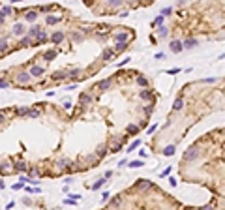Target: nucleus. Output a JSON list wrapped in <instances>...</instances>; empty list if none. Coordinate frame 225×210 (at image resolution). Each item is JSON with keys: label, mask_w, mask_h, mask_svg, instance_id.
I'll use <instances>...</instances> for the list:
<instances>
[{"label": "nucleus", "mask_w": 225, "mask_h": 210, "mask_svg": "<svg viewBox=\"0 0 225 210\" xmlns=\"http://www.w3.org/2000/svg\"><path fill=\"white\" fill-rule=\"evenodd\" d=\"M73 39H75V41H81V34L75 32V34H73Z\"/></svg>", "instance_id": "obj_44"}, {"label": "nucleus", "mask_w": 225, "mask_h": 210, "mask_svg": "<svg viewBox=\"0 0 225 210\" xmlns=\"http://www.w3.org/2000/svg\"><path fill=\"white\" fill-rule=\"evenodd\" d=\"M39 32H41V28H39V27H32V28H30V32H28V38H30V39H32V38H38V34H39Z\"/></svg>", "instance_id": "obj_13"}, {"label": "nucleus", "mask_w": 225, "mask_h": 210, "mask_svg": "<svg viewBox=\"0 0 225 210\" xmlns=\"http://www.w3.org/2000/svg\"><path fill=\"white\" fill-rule=\"evenodd\" d=\"M137 131H139V128H137V126H133V124H131V126H128V133H129V135H135Z\"/></svg>", "instance_id": "obj_28"}, {"label": "nucleus", "mask_w": 225, "mask_h": 210, "mask_svg": "<svg viewBox=\"0 0 225 210\" xmlns=\"http://www.w3.org/2000/svg\"><path fill=\"white\" fill-rule=\"evenodd\" d=\"M4 188V182H0V190H2Z\"/></svg>", "instance_id": "obj_49"}, {"label": "nucleus", "mask_w": 225, "mask_h": 210, "mask_svg": "<svg viewBox=\"0 0 225 210\" xmlns=\"http://www.w3.org/2000/svg\"><path fill=\"white\" fill-rule=\"evenodd\" d=\"M0 88H8V81H2V79H0Z\"/></svg>", "instance_id": "obj_42"}, {"label": "nucleus", "mask_w": 225, "mask_h": 210, "mask_svg": "<svg viewBox=\"0 0 225 210\" xmlns=\"http://www.w3.org/2000/svg\"><path fill=\"white\" fill-rule=\"evenodd\" d=\"M79 101H81V105H88L90 101H92V98H90L88 94H81L79 96Z\"/></svg>", "instance_id": "obj_12"}, {"label": "nucleus", "mask_w": 225, "mask_h": 210, "mask_svg": "<svg viewBox=\"0 0 225 210\" xmlns=\"http://www.w3.org/2000/svg\"><path fill=\"white\" fill-rule=\"evenodd\" d=\"M182 45H184V47H188V49H190V47H195V45H197V39L190 38V39H186V41H184Z\"/></svg>", "instance_id": "obj_20"}, {"label": "nucleus", "mask_w": 225, "mask_h": 210, "mask_svg": "<svg viewBox=\"0 0 225 210\" xmlns=\"http://www.w3.org/2000/svg\"><path fill=\"white\" fill-rule=\"evenodd\" d=\"M105 154H107V148H105V146H101V148H100V152H98V156H100V158H103Z\"/></svg>", "instance_id": "obj_37"}, {"label": "nucleus", "mask_w": 225, "mask_h": 210, "mask_svg": "<svg viewBox=\"0 0 225 210\" xmlns=\"http://www.w3.org/2000/svg\"><path fill=\"white\" fill-rule=\"evenodd\" d=\"M55 56H56V51H47V53H45V55H43V58H45V60H47V62H49V60H53Z\"/></svg>", "instance_id": "obj_22"}, {"label": "nucleus", "mask_w": 225, "mask_h": 210, "mask_svg": "<svg viewBox=\"0 0 225 210\" xmlns=\"http://www.w3.org/2000/svg\"><path fill=\"white\" fill-rule=\"evenodd\" d=\"M160 36H162V38H163V36H167V28H165V27H162V28H160Z\"/></svg>", "instance_id": "obj_40"}, {"label": "nucleus", "mask_w": 225, "mask_h": 210, "mask_svg": "<svg viewBox=\"0 0 225 210\" xmlns=\"http://www.w3.org/2000/svg\"><path fill=\"white\" fill-rule=\"evenodd\" d=\"M137 83H139L141 86H146V84H148V81H146L145 77H139V79H137Z\"/></svg>", "instance_id": "obj_35"}, {"label": "nucleus", "mask_w": 225, "mask_h": 210, "mask_svg": "<svg viewBox=\"0 0 225 210\" xmlns=\"http://www.w3.org/2000/svg\"><path fill=\"white\" fill-rule=\"evenodd\" d=\"M8 47H10V41H8V38H2L0 39V51H8Z\"/></svg>", "instance_id": "obj_14"}, {"label": "nucleus", "mask_w": 225, "mask_h": 210, "mask_svg": "<svg viewBox=\"0 0 225 210\" xmlns=\"http://www.w3.org/2000/svg\"><path fill=\"white\" fill-rule=\"evenodd\" d=\"M56 165H58V167H66V165H70V159H66V158H60V159L56 161Z\"/></svg>", "instance_id": "obj_23"}, {"label": "nucleus", "mask_w": 225, "mask_h": 210, "mask_svg": "<svg viewBox=\"0 0 225 210\" xmlns=\"http://www.w3.org/2000/svg\"><path fill=\"white\" fill-rule=\"evenodd\" d=\"M162 23H163V17H162V15H158V17L154 19V27H160Z\"/></svg>", "instance_id": "obj_32"}, {"label": "nucleus", "mask_w": 225, "mask_h": 210, "mask_svg": "<svg viewBox=\"0 0 225 210\" xmlns=\"http://www.w3.org/2000/svg\"><path fill=\"white\" fill-rule=\"evenodd\" d=\"M115 39H117L118 43H126V41L129 39V34H128V32H118V34H115Z\"/></svg>", "instance_id": "obj_4"}, {"label": "nucleus", "mask_w": 225, "mask_h": 210, "mask_svg": "<svg viewBox=\"0 0 225 210\" xmlns=\"http://www.w3.org/2000/svg\"><path fill=\"white\" fill-rule=\"evenodd\" d=\"M137 188L139 190H148V188H152V182L150 180H137Z\"/></svg>", "instance_id": "obj_5"}, {"label": "nucleus", "mask_w": 225, "mask_h": 210, "mask_svg": "<svg viewBox=\"0 0 225 210\" xmlns=\"http://www.w3.org/2000/svg\"><path fill=\"white\" fill-rule=\"evenodd\" d=\"M0 173H11V163L10 161L2 163V165H0Z\"/></svg>", "instance_id": "obj_18"}, {"label": "nucleus", "mask_w": 225, "mask_h": 210, "mask_svg": "<svg viewBox=\"0 0 225 210\" xmlns=\"http://www.w3.org/2000/svg\"><path fill=\"white\" fill-rule=\"evenodd\" d=\"M4 120H6V118H4V113H0V124H2Z\"/></svg>", "instance_id": "obj_47"}, {"label": "nucleus", "mask_w": 225, "mask_h": 210, "mask_svg": "<svg viewBox=\"0 0 225 210\" xmlns=\"http://www.w3.org/2000/svg\"><path fill=\"white\" fill-rule=\"evenodd\" d=\"M163 154H165V156H173V154H174V146H165Z\"/></svg>", "instance_id": "obj_29"}, {"label": "nucleus", "mask_w": 225, "mask_h": 210, "mask_svg": "<svg viewBox=\"0 0 225 210\" xmlns=\"http://www.w3.org/2000/svg\"><path fill=\"white\" fill-rule=\"evenodd\" d=\"M128 62H129V58H124L122 62H118V66H124V64H128Z\"/></svg>", "instance_id": "obj_46"}, {"label": "nucleus", "mask_w": 225, "mask_h": 210, "mask_svg": "<svg viewBox=\"0 0 225 210\" xmlns=\"http://www.w3.org/2000/svg\"><path fill=\"white\" fill-rule=\"evenodd\" d=\"M178 72H180L178 68H174V69H167V73H169V75H174V73H178Z\"/></svg>", "instance_id": "obj_38"}, {"label": "nucleus", "mask_w": 225, "mask_h": 210, "mask_svg": "<svg viewBox=\"0 0 225 210\" xmlns=\"http://www.w3.org/2000/svg\"><path fill=\"white\" fill-rule=\"evenodd\" d=\"M182 107H184V100H182V98H176L174 103H173V109H174V111H180Z\"/></svg>", "instance_id": "obj_10"}, {"label": "nucleus", "mask_w": 225, "mask_h": 210, "mask_svg": "<svg viewBox=\"0 0 225 210\" xmlns=\"http://www.w3.org/2000/svg\"><path fill=\"white\" fill-rule=\"evenodd\" d=\"M126 47H128V43H118L117 45V51H124Z\"/></svg>", "instance_id": "obj_36"}, {"label": "nucleus", "mask_w": 225, "mask_h": 210, "mask_svg": "<svg viewBox=\"0 0 225 210\" xmlns=\"http://www.w3.org/2000/svg\"><path fill=\"white\" fill-rule=\"evenodd\" d=\"M22 32H25V27H22L21 23H17V25L13 27V34H15V36H21Z\"/></svg>", "instance_id": "obj_15"}, {"label": "nucleus", "mask_w": 225, "mask_h": 210, "mask_svg": "<svg viewBox=\"0 0 225 210\" xmlns=\"http://www.w3.org/2000/svg\"><path fill=\"white\" fill-rule=\"evenodd\" d=\"M152 111H154V105H148V107H146V114H150Z\"/></svg>", "instance_id": "obj_45"}, {"label": "nucleus", "mask_w": 225, "mask_h": 210, "mask_svg": "<svg viewBox=\"0 0 225 210\" xmlns=\"http://www.w3.org/2000/svg\"><path fill=\"white\" fill-rule=\"evenodd\" d=\"M2 23H4V15H2V13H0V25H2Z\"/></svg>", "instance_id": "obj_48"}, {"label": "nucleus", "mask_w": 225, "mask_h": 210, "mask_svg": "<svg viewBox=\"0 0 225 210\" xmlns=\"http://www.w3.org/2000/svg\"><path fill=\"white\" fill-rule=\"evenodd\" d=\"M199 210H214V206L212 204H207V206H201Z\"/></svg>", "instance_id": "obj_41"}, {"label": "nucleus", "mask_w": 225, "mask_h": 210, "mask_svg": "<svg viewBox=\"0 0 225 210\" xmlns=\"http://www.w3.org/2000/svg\"><path fill=\"white\" fill-rule=\"evenodd\" d=\"M36 17H38V11H36V10H28V11H27V15H25V19H27L28 23H34V21H36Z\"/></svg>", "instance_id": "obj_6"}, {"label": "nucleus", "mask_w": 225, "mask_h": 210, "mask_svg": "<svg viewBox=\"0 0 225 210\" xmlns=\"http://www.w3.org/2000/svg\"><path fill=\"white\" fill-rule=\"evenodd\" d=\"M129 167H133V169H135V167H143V159H137V161H131V163H129Z\"/></svg>", "instance_id": "obj_30"}, {"label": "nucleus", "mask_w": 225, "mask_h": 210, "mask_svg": "<svg viewBox=\"0 0 225 210\" xmlns=\"http://www.w3.org/2000/svg\"><path fill=\"white\" fill-rule=\"evenodd\" d=\"M139 145H141V141H133V143H131V145L128 146V152H131V150H135V148H137Z\"/></svg>", "instance_id": "obj_31"}, {"label": "nucleus", "mask_w": 225, "mask_h": 210, "mask_svg": "<svg viewBox=\"0 0 225 210\" xmlns=\"http://www.w3.org/2000/svg\"><path fill=\"white\" fill-rule=\"evenodd\" d=\"M30 43H32V39H30V38L27 36V38H22V39H21V47H28Z\"/></svg>", "instance_id": "obj_25"}, {"label": "nucleus", "mask_w": 225, "mask_h": 210, "mask_svg": "<svg viewBox=\"0 0 225 210\" xmlns=\"http://www.w3.org/2000/svg\"><path fill=\"white\" fill-rule=\"evenodd\" d=\"M28 116L36 118V116H39V111H36V109H30V111H28Z\"/></svg>", "instance_id": "obj_34"}, {"label": "nucleus", "mask_w": 225, "mask_h": 210, "mask_svg": "<svg viewBox=\"0 0 225 210\" xmlns=\"http://www.w3.org/2000/svg\"><path fill=\"white\" fill-rule=\"evenodd\" d=\"M112 204L118 206V204H120V197H115V199H112Z\"/></svg>", "instance_id": "obj_43"}, {"label": "nucleus", "mask_w": 225, "mask_h": 210, "mask_svg": "<svg viewBox=\"0 0 225 210\" xmlns=\"http://www.w3.org/2000/svg\"><path fill=\"white\" fill-rule=\"evenodd\" d=\"M28 111H30L28 107H19L15 113H17V114H21V116H25V114H28Z\"/></svg>", "instance_id": "obj_24"}, {"label": "nucleus", "mask_w": 225, "mask_h": 210, "mask_svg": "<svg viewBox=\"0 0 225 210\" xmlns=\"http://www.w3.org/2000/svg\"><path fill=\"white\" fill-rule=\"evenodd\" d=\"M28 75H30V77H39V75H43V68H39V66H32L30 72H28Z\"/></svg>", "instance_id": "obj_3"}, {"label": "nucleus", "mask_w": 225, "mask_h": 210, "mask_svg": "<svg viewBox=\"0 0 225 210\" xmlns=\"http://www.w3.org/2000/svg\"><path fill=\"white\" fill-rule=\"evenodd\" d=\"M13 10L10 8V6H2V8H0V13H2V15H10Z\"/></svg>", "instance_id": "obj_26"}, {"label": "nucleus", "mask_w": 225, "mask_h": 210, "mask_svg": "<svg viewBox=\"0 0 225 210\" xmlns=\"http://www.w3.org/2000/svg\"><path fill=\"white\" fill-rule=\"evenodd\" d=\"M111 83H112V79H105V81L98 83V88H100V90H107V88L111 86Z\"/></svg>", "instance_id": "obj_11"}, {"label": "nucleus", "mask_w": 225, "mask_h": 210, "mask_svg": "<svg viewBox=\"0 0 225 210\" xmlns=\"http://www.w3.org/2000/svg\"><path fill=\"white\" fill-rule=\"evenodd\" d=\"M197 156H199L197 146H191L190 150H186V152H184V159H186V161H193V159H197Z\"/></svg>", "instance_id": "obj_1"}, {"label": "nucleus", "mask_w": 225, "mask_h": 210, "mask_svg": "<svg viewBox=\"0 0 225 210\" xmlns=\"http://www.w3.org/2000/svg\"><path fill=\"white\" fill-rule=\"evenodd\" d=\"M17 81H19V83H22V84H27V83L30 81V75H28L27 72H22V73H19V75H17Z\"/></svg>", "instance_id": "obj_7"}, {"label": "nucleus", "mask_w": 225, "mask_h": 210, "mask_svg": "<svg viewBox=\"0 0 225 210\" xmlns=\"http://www.w3.org/2000/svg\"><path fill=\"white\" fill-rule=\"evenodd\" d=\"M112 55H115V53H112V49H105V51H103V55H101V58H103V60H111V58H112Z\"/></svg>", "instance_id": "obj_19"}, {"label": "nucleus", "mask_w": 225, "mask_h": 210, "mask_svg": "<svg viewBox=\"0 0 225 210\" xmlns=\"http://www.w3.org/2000/svg\"><path fill=\"white\" fill-rule=\"evenodd\" d=\"M109 6H111V8H120L122 2H120V0H112V2H109Z\"/></svg>", "instance_id": "obj_33"}, {"label": "nucleus", "mask_w": 225, "mask_h": 210, "mask_svg": "<svg viewBox=\"0 0 225 210\" xmlns=\"http://www.w3.org/2000/svg\"><path fill=\"white\" fill-rule=\"evenodd\" d=\"M15 169H17V171H27V161H25V159L17 161V163H15Z\"/></svg>", "instance_id": "obj_16"}, {"label": "nucleus", "mask_w": 225, "mask_h": 210, "mask_svg": "<svg viewBox=\"0 0 225 210\" xmlns=\"http://www.w3.org/2000/svg\"><path fill=\"white\" fill-rule=\"evenodd\" d=\"M45 21H47V25H56V23H60L62 19H60V17H53V15H51V17H47Z\"/></svg>", "instance_id": "obj_21"}, {"label": "nucleus", "mask_w": 225, "mask_h": 210, "mask_svg": "<svg viewBox=\"0 0 225 210\" xmlns=\"http://www.w3.org/2000/svg\"><path fill=\"white\" fill-rule=\"evenodd\" d=\"M62 39H64V32H55V34L51 36V41H53V43H60Z\"/></svg>", "instance_id": "obj_9"}, {"label": "nucleus", "mask_w": 225, "mask_h": 210, "mask_svg": "<svg viewBox=\"0 0 225 210\" xmlns=\"http://www.w3.org/2000/svg\"><path fill=\"white\" fill-rule=\"evenodd\" d=\"M66 77H70V75H68V72H55V73H53V79H55V81H62V79H66Z\"/></svg>", "instance_id": "obj_8"}, {"label": "nucleus", "mask_w": 225, "mask_h": 210, "mask_svg": "<svg viewBox=\"0 0 225 210\" xmlns=\"http://www.w3.org/2000/svg\"><path fill=\"white\" fill-rule=\"evenodd\" d=\"M169 184H171V186H173V188H174V186H176L178 182H176V178H174V176H171V178H169Z\"/></svg>", "instance_id": "obj_39"}, {"label": "nucleus", "mask_w": 225, "mask_h": 210, "mask_svg": "<svg viewBox=\"0 0 225 210\" xmlns=\"http://www.w3.org/2000/svg\"><path fill=\"white\" fill-rule=\"evenodd\" d=\"M141 100H152V90H143L141 94H139Z\"/></svg>", "instance_id": "obj_17"}, {"label": "nucleus", "mask_w": 225, "mask_h": 210, "mask_svg": "<svg viewBox=\"0 0 225 210\" xmlns=\"http://www.w3.org/2000/svg\"><path fill=\"white\" fill-rule=\"evenodd\" d=\"M103 184H105V178H100V180H98V182H96V184L92 186V190H100Z\"/></svg>", "instance_id": "obj_27"}, {"label": "nucleus", "mask_w": 225, "mask_h": 210, "mask_svg": "<svg viewBox=\"0 0 225 210\" xmlns=\"http://www.w3.org/2000/svg\"><path fill=\"white\" fill-rule=\"evenodd\" d=\"M182 49H184L182 41H178V39H173V41H171V51H173V53H180Z\"/></svg>", "instance_id": "obj_2"}]
</instances>
